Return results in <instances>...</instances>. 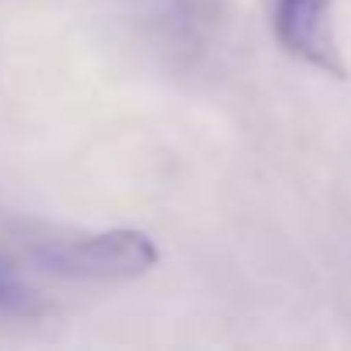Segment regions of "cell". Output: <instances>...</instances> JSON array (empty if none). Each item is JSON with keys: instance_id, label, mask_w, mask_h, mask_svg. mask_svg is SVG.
<instances>
[{"instance_id": "cell-1", "label": "cell", "mask_w": 351, "mask_h": 351, "mask_svg": "<svg viewBox=\"0 0 351 351\" xmlns=\"http://www.w3.org/2000/svg\"><path fill=\"white\" fill-rule=\"evenodd\" d=\"M28 258L59 279L80 282H131L158 265V245L134 228L38 234L28 241Z\"/></svg>"}, {"instance_id": "cell-2", "label": "cell", "mask_w": 351, "mask_h": 351, "mask_svg": "<svg viewBox=\"0 0 351 351\" xmlns=\"http://www.w3.org/2000/svg\"><path fill=\"white\" fill-rule=\"evenodd\" d=\"M272 35L296 62L330 80H348V62L334 25V0H272Z\"/></svg>"}, {"instance_id": "cell-3", "label": "cell", "mask_w": 351, "mask_h": 351, "mask_svg": "<svg viewBox=\"0 0 351 351\" xmlns=\"http://www.w3.org/2000/svg\"><path fill=\"white\" fill-rule=\"evenodd\" d=\"M148 32L172 52H200L214 32V0H134Z\"/></svg>"}, {"instance_id": "cell-4", "label": "cell", "mask_w": 351, "mask_h": 351, "mask_svg": "<svg viewBox=\"0 0 351 351\" xmlns=\"http://www.w3.org/2000/svg\"><path fill=\"white\" fill-rule=\"evenodd\" d=\"M52 303L18 255L0 245V320H42Z\"/></svg>"}]
</instances>
